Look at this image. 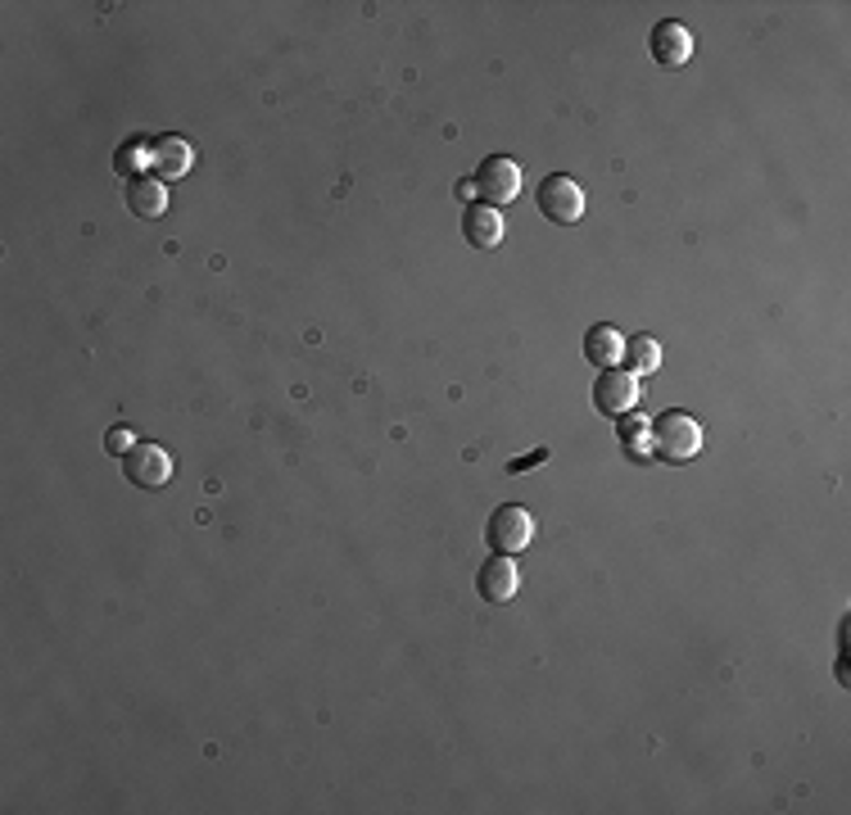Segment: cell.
Returning <instances> with one entry per match:
<instances>
[{
	"label": "cell",
	"mask_w": 851,
	"mask_h": 815,
	"mask_svg": "<svg viewBox=\"0 0 851 815\" xmlns=\"http://www.w3.org/2000/svg\"><path fill=\"white\" fill-rule=\"evenodd\" d=\"M697 449H702V426L688 413H680V408H671V413H661L652 422V454L661 462H688L697 458Z\"/></svg>",
	"instance_id": "obj_1"
},
{
	"label": "cell",
	"mask_w": 851,
	"mask_h": 815,
	"mask_svg": "<svg viewBox=\"0 0 851 815\" xmlns=\"http://www.w3.org/2000/svg\"><path fill=\"white\" fill-rule=\"evenodd\" d=\"M471 196H480V204L490 209H503L522 196V168H516L507 155H490L480 159L475 177H471Z\"/></svg>",
	"instance_id": "obj_2"
},
{
	"label": "cell",
	"mask_w": 851,
	"mask_h": 815,
	"mask_svg": "<svg viewBox=\"0 0 851 815\" xmlns=\"http://www.w3.org/2000/svg\"><path fill=\"white\" fill-rule=\"evenodd\" d=\"M535 200H539V213L552 222V227H571V222L584 217V191H580V181L567 177V172L544 177Z\"/></svg>",
	"instance_id": "obj_3"
},
{
	"label": "cell",
	"mask_w": 851,
	"mask_h": 815,
	"mask_svg": "<svg viewBox=\"0 0 851 815\" xmlns=\"http://www.w3.org/2000/svg\"><path fill=\"white\" fill-rule=\"evenodd\" d=\"M485 544L494 552H526L535 544V516L522 507V503H503L490 522H485Z\"/></svg>",
	"instance_id": "obj_4"
},
{
	"label": "cell",
	"mask_w": 851,
	"mask_h": 815,
	"mask_svg": "<svg viewBox=\"0 0 851 815\" xmlns=\"http://www.w3.org/2000/svg\"><path fill=\"white\" fill-rule=\"evenodd\" d=\"M635 403H639V377L635 372L607 367V372L594 381V408L603 417H630Z\"/></svg>",
	"instance_id": "obj_5"
},
{
	"label": "cell",
	"mask_w": 851,
	"mask_h": 815,
	"mask_svg": "<svg viewBox=\"0 0 851 815\" xmlns=\"http://www.w3.org/2000/svg\"><path fill=\"white\" fill-rule=\"evenodd\" d=\"M123 462H127V480H136L141 490H159L172 476V458H168V449H159V444H136Z\"/></svg>",
	"instance_id": "obj_6"
},
{
	"label": "cell",
	"mask_w": 851,
	"mask_h": 815,
	"mask_svg": "<svg viewBox=\"0 0 851 815\" xmlns=\"http://www.w3.org/2000/svg\"><path fill=\"white\" fill-rule=\"evenodd\" d=\"M652 59L661 68H680L693 59V32L680 23V19H665L652 27Z\"/></svg>",
	"instance_id": "obj_7"
},
{
	"label": "cell",
	"mask_w": 851,
	"mask_h": 815,
	"mask_svg": "<svg viewBox=\"0 0 851 815\" xmlns=\"http://www.w3.org/2000/svg\"><path fill=\"white\" fill-rule=\"evenodd\" d=\"M516 584H522V576H516V562L507 558V552L485 558V567H480V576H475V589H480V599L485 603H507L516 594Z\"/></svg>",
	"instance_id": "obj_8"
},
{
	"label": "cell",
	"mask_w": 851,
	"mask_h": 815,
	"mask_svg": "<svg viewBox=\"0 0 851 815\" xmlns=\"http://www.w3.org/2000/svg\"><path fill=\"white\" fill-rule=\"evenodd\" d=\"M462 236L475 249H499V241H503V217H499V209H490V204L467 209L462 213Z\"/></svg>",
	"instance_id": "obj_9"
},
{
	"label": "cell",
	"mask_w": 851,
	"mask_h": 815,
	"mask_svg": "<svg viewBox=\"0 0 851 815\" xmlns=\"http://www.w3.org/2000/svg\"><path fill=\"white\" fill-rule=\"evenodd\" d=\"M625 354V340H620V331L598 322V326H589V336H584V358L598 367V372H607V367H616Z\"/></svg>",
	"instance_id": "obj_10"
},
{
	"label": "cell",
	"mask_w": 851,
	"mask_h": 815,
	"mask_svg": "<svg viewBox=\"0 0 851 815\" xmlns=\"http://www.w3.org/2000/svg\"><path fill=\"white\" fill-rule=\"evenodd\" d=\"M127 209L136 213V217H164V209H168V187L159 177H136V181H127Z\"/></svg>",
	"instance_id": "obj_11"
},
{
	"label": "cell",
	"mask_w": 851,
	"mask_h": 815,
	"mask_svg": "<svg viewBox=\"0 0 851 815\" xmlns=\"http://www.w3.org/2000/svg\"><path fill=\"white\" fill-rule=\"evenodd\" d=\"M150 164L159 168V177H164V181L187 177V172H191V145L181 141V136H159V141H155Z\"/></svg>",
	"instance_id": "obj_12"
},
{
	"label": "cell",
	"mask_w": 851,
	"mask_h": 815,
	"mask_svg": "<svg viewBox=\"0 0 851 815\" xmlns=\"http://www.w3.org/2000/svg\"><path fill=\"white\" fill-rule=\"evenodd\" d=\"M620 358H630V372H635V377H652L657 367H661V345H657L652 336H635L630 345H625Z\"/></svg>",
	"instance_id": "obj_13"
},
{
	"label": "cell",
	"mask_w": 851,
	"mask_h": 815,
	"mask_svg": "<svg viewBox=\"0 0 851 815\" xmlns=\"http://www.w3.org/2000/svg\"><path fill=\"white\" fill-rule=\"evenodd\" d=\"M150 155H155V141H145V136H136V141H127L123 150H119V159H114V168L127 177V181H136V172L150 164Z\"/></svg>",
	"instance_id": "obj_14"
},
{
	"label": "cell",
	"mask_w": 851,
	"mask_h": 815,
	"mask_svg": "<svg viewBox=\"0 0 851 815\" xmlns=\"http://www.w3.org/2000/svg\"><path fill=\"white\" fill-rule=\"evenodd\" d=\"M620 439H625V454H630V458H648L652 454V426L639 422V417H625Z\"/></svg>",
	"instance_id": "obj_15"
},
{
	"label": "cell",
	"mask_w": 851,
	"mask_h": 815,
	"mask_svg": "<svg viewBox=\"0 0 851 815\" xmlns=\"http://www.w3.org/2000/svg\"><path fill=\"white\" fill-rule=\"evenodd\" d=\"M136 449V435L127 431V426H119V431H109V454H119V458H127Z\"/></svg>",
	"instance_id": "obj_16"
},
{
	"label": "cell",
	"mask_w": 851,
	"mask_h": 815,
	"mask_svg": "<svg viewBox=\"0 0 851 815\" xmlns=\"http://www.w3.org/2000/svg\"><path fill=\"white\" fill-rule=\"evenodd\" d=\"M539 462H548V449H535V454H526V458H512L507 471L516 476V471H530V467H539Z\"/></svg>",
	"instance_id": "obj_17"
}]
</instances>
